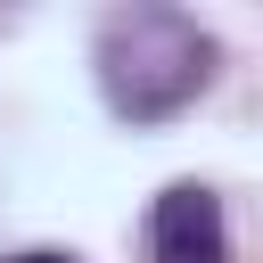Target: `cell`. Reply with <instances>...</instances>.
Returning a JSON list of instances; mask_svg holds the SVG:
<instances>
[{"label":"cell","mask_w":263,"mask_h":263,"mask_svg":"<svg viewBox=\"0 0 263 263\" xmlns=\"http://www.w3.org/2000/svg\"><path fill=\"white\" fill-rule=\"evenodd\" d=\"M214 58H222L214 33H205L197 16H181V8H156V0L99 16V49H90L99 90H107V107H115L123 123H164V115H181V107L214 82Z\"/></svg>","instance_id":"cell-1"},{"label":"cell","mask_w":263,"mask_h":263,"mask_svg":"<svg viewBox=\"0 0 263 263\" xmlns=\"http://www.w3.org/2000/svg\"><path fill=\"white\" fill-rule=\"evenodd\" d=\"M148 247L156 263H230V230H222V197L205 181H173L148 214Z\"/></svg>","instance_id":"cell-2"},{"label":"cell","mask_w":263,"mask_h":263,"mask_svg":"<svg viewBox=\"0 0 263 263\" xmlns=\"http://www.w3.org/2000/svg\"><path fill=\"white\" fill-rule=\"evenodd\" d=\"M8 263H74V255H49V247H33V255H8Z\"/></svg>","instance_id":"cell-3"}]
</instances>
